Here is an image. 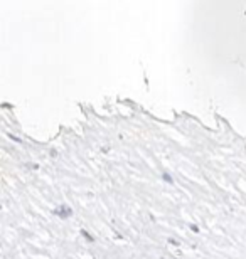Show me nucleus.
<instances>
[{"instance_id":"obj_1","label":"nucleus","mask_w":246,"mask_h":259,"mask_svg":"<svg viewBox=\"0 0 246 259\" xmlns=\"http://www.w3.org/2000/svg\"><path fill=\"white\" fill-rule=\"evenodd\" d=\"M56 214H59L61 217H69V215L73 214V210H71V209H68L66 205H63L61 209H58V210H56Z\"/></svg>"}]
</instances>
